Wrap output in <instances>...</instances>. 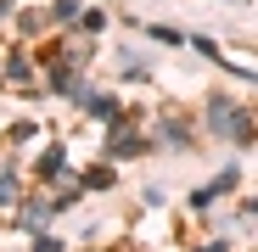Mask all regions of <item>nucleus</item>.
Returning a JSON list of instances; mask_svg holds the SVG:
<instances>
[{
    "mask_svg": "<svg viewBox=\"0 0 258 252\" xmlns=\"http://www.w3.org/2000/svg\"><path fill=\"white\" fill-rule=\"evenodd\" d=\"M208 129L225 135V140H236V146L247 151V146H252V112H236L225 96H213V101H208Z\"/></svg>",
    "mask_w": 258,
    "mask_h": 252,
    "instance_id": "obj_1",
    "label": "nucleus"
},
{
    "mask_svg": "<svg viewBox=\"0 0 258 252\" xmlns=\"http://www.w3.org/2000/svg\"><path fill=\"white\" fill-rule=\"evenodd\" d=\"M146 146H152V140L129 129V118H118V123H112V140H107V157H141Z\"/></svg>",
    "mask_w": 258,
    "mask_h": 252,
    "instance_id": "obj_2",
    "label": "nucleus"
},
{
    "mask_svg": "<svg viewBox=\"0 0 258 252\" xmlns=\"http://www.w3.org/2000/svg\"><path fill=\"white\" fill-rule=\"evenodd\" d=\"M45 84H51L56 96H73V101H79L84 90H90V84H84V78H79V73H73L68 62H51V78H45Z\"/></svg>",
    "mask_w": 258,
    "mask_h": 252,
    "instance_id": "obj_3",
    "label": "nucleus"
},
{
    "mask_svg": "<svg viewBox=\"0 0 258 252\" xmlns=\"http://www.w3.org/2000/svg\"><path fill=\"white\" fill-rule=\"evenodd\" d=\"M79 101H84V107H90V112H96V118L107 123V129H112V123L123 118V107H118V96H101V90H84Z\"/></svg>",
    "mask_w": 258,
    "mask_h": 252,
    "instance_id": "obj_4",
    "label": "nucleus"
},
{
    "mask_svg": "<svg viewBox=\"0 0 258 252\" xmlns=\"http://www.w3.org/2000/svg\"><path fill=\"white\" fill-rule=\"evenodd\" d=\"M51 219H56V202H45V196H39V202H28V213H23V219H17V224H23V230H34V235H39V230H45V224H51Z\"/></svg>",
    "mask_w": 258,
    "mask_h": 252,
    "instance_id": "obj_5",
    "label": "nucleus"
},
{
    "mask_svg": "<svg viewBox=\"0 0 258 252\" xmlns=\"http://www.w3.org/2000/svg\"><path fill=\"white\" fill-rule=\"evenodd\" d=\"M62 174H73L68 151H62V146H45V157H39V180H62Z\"/></svg>",
    "mask_w": 258,
    "mask_h": 252,
    "instance_id": "obj_6",
    "label": "nucleus"
},
{
    "mask_svg": "<svg viewBox=\"0 0 258 252\" xmlns=\"http://www.w3.org/2000/svg\"><path fill=\"white\" fill-rule=\"evenodd\" d=\"M157 135H163L168 146H191V129H185L180 118H163V123H157Z\"/></svg>",
    "mask_w": 258,
    "mask_h": 252,
    "instance_id": "obj_7",
    "label": "nucleus"
},
{
    "mask_svg": "<svg viewBox=\"0 0 258 252\" xmlns=\"http://www.w3.org/2000/svg\"><path fill=\"white\" fill-rule=\"evenodd\" d=\"M28 73H34V62H28L23 51H12V56H6V78H12V84H23Z\"/></svg>",
    "mask_w": 258,
    "mask_h": 252,
    "instance_id": "obj_8",
    "label": "nucleus"
},
{
    "mask_svg": "<svg viewBox=\"0 0 258 252\" xmlns=\"http://www.w3.org/2000/svg\"><path fill=\"white\" fill-rule=\"evenodd\" d=\"M6 202H17V168L0 174V207H6Z\"/></svg>",
    "mask_w": 258,
    "mask_h": 252,
    "instance_id": "obj_9",
    "label": "nucleus"
},
{
    "mask_svg": "<svg viewBox=\"0 0 258 252\" xmlns=\"http://www.w3.org/2000/svg\"><path fill=\"white\" fill-rule=\"evenodd\" d=\"M112 185V168H90V174H84V191H107Z\"/></svg>",
    "mask_w": 258,
    "mask_h": 252,
    "instance_id": "obj_10",
    "label": "nucleus"
},
{
    "mask_svg": "<svg viewBox=\"0 0 258 252\" xmlns=\"http://www.w3.org/2000/svg\"><path fill=\"white\" fill-rule=\"evenodd\" d=\"M51 12H56V23H79V12H84V6H79V0H56Z\"/></svg>",
    "mask_w": 258,
    "mask_h": 252,
    "instance_id": "obj_11",
    "label": "nucleus"
},
{
    "mask_svg": "<svg viewBox=\"0 0 258 252\" xmlns=\"http://www.w3.org/2000/svg\"><path fill=\"white\" fill-rule=\"evenodd\" d=\"M236 174H241V168H236V162H230V168H225V174H219V180H213V185H208V191H213V196H219V191H236Z\"/></svg>",
    "mask_w": 258,
    "mask_h": 252,
    "instance_id": "obj_12",
    "label": "nucleus"
},
{
    "mask_svg": "<svg viewBox=\"0 0 258 252\" xmlns=\"http://www.w3.org/2000/svg\"><path fill=\"white\" fill-rule=\"evenodd\" d=\"M79 28H84V34H101L107 17H101V12H79Z\"/></svg>",
    "mask_w": 258,
    "mask_h": 252,
    "instance_id": "obj_13",
    "label": "nucleus"
},
{
    "mask_svg": "<svg viewBox=\"0 0 258 252\" xmlns=\"http://www.w3.org/2000/svg\"><path fill=\"white\" fill-rule=\"evenodd\" d=\"M34 252H62V241H51V235H39V241H34Z\"/></svg>",
    "mask_w": 258,
    "mask_h": 252,
    "instance_id": "obj_14",
    "label": "nucleus"
},
{
    "mask_svg": "<svg viewBox=\"0 0 258 252\" xmlns=\"http://www.w3.org/2000/svg\"><path fill=\"white\" fill-rule=\"evenodd\" d=\"M197 252H225V241H208V246H197Z\"/></svg>",
    "mask_w": 258,
    "mask_h": 252,
    "instance_id": "obj_15",
    "label": "nucleus"
}]
</instances>
